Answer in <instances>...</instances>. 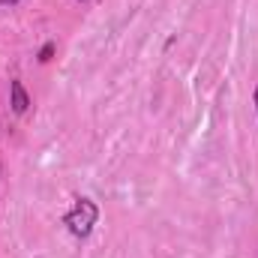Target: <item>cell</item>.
Instances as JSON below:
<instances>
[{
	"instance_id": "5b68a950",
	"label": "cell",
	"mask_w": 258,
	"mask_h": 258,
	"mask_svg": "<svg viewBox=\"0 0 258 258\" xmlns=\"http://www.w3.org/2000/svg\"><path fill=\"white\" fill-rule=\"evenodd\" d=\"M255 111H258V87H255Z\"/></svg>"
},
{
	"instance_id": "277c9868",
	"label": "cell",
	"mask_w": 258,
	"mask_h": 258,
	"mask_svg": "<svg viewBox=\"0 0 258 258\" xmlns=\"http://www.w3.org/2000/svg\"><path fill=\"white\" fill-rule=\"evenodd\" d=\"M18 0H0V6H15Z\"/></svg>"
},
{
	"instance_id": "3957f363",
	"label": "cell",
	"mask_w": 258,
	"mask_h": 258,
	"mask_svg": "<svg viewBox=\"0 0 258 258\" xmlns=\"http://www.w3.org/2000/svg\"><path fill=\"white\" fill-rule=\"evenodd\" d=\"M51 54H54V45H51V42H48V45H45V48H42V51H39V60H42V63H45V60H51Z\"/></svg>"
},
{
	"instance_id": "6da1fadb",
	"label": "cell",
	"mask_w": 258,
	"mask_h": 258,
	"mask_svg": "<svg viewBox=\"0 0 258 258\" xmlns=\"http://www.w3.org/2000/svg\"><path fill=\"white\" fill-rule=\"evenodd\" d=\"M96 219H99V207L90 201V198H78L72 207H69V213L63 216L66 228L75 234V237H90V231H93V225H96Z\"/></svg>"
},
{
	"instance_id": "7a4b0ae2",
	"label": "cell",
	"mask_w": 258,
	"mask_h": 258,
	"mask_svg": "<svg viewBox=\"0 0 258 258\" xmlns=\"http://www.w3.org/2000/svg\"><path fill=\"white\" fill-rule=\"evenodd\" d=\"M9 105H12L15 114H24V111L30 108V96H27V90H24V84H21L18 78L9 84Z\"/></svg>"
}]
</instances>
